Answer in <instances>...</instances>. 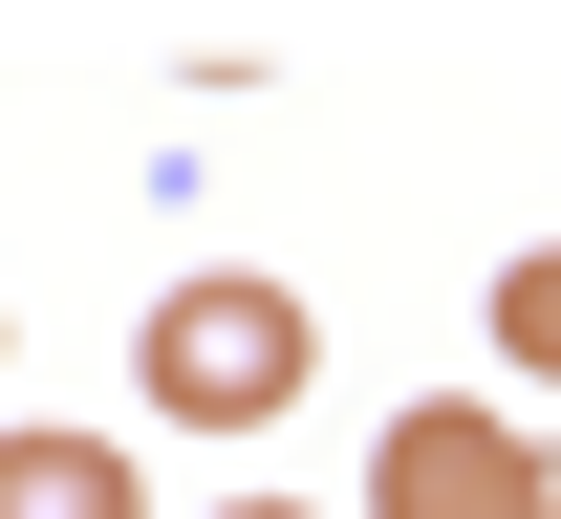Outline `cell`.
Segmentation results:
<instances>
[{
    "label": "cell",
    "instance_id": "1",
    "mask_svg": "<svg viewBox=\"0 0 561 519\" xmlns=\"http://www.w3.org/2000/svg\"><path fill=\"white\" fill-rule=\"evenodd\" d=\"M130 369H151V411H173V433H260V411H302V369H324V325H302L280 282H173Z\"/></svg>",
    "mask_w": 561,
    "mask_h": 519
},
{
    "label": "cell",
    "instance_id": "2",
    "mask_svg": "<svg viewBox=\"0 0 561 519\" xmlns=\"http://www.w3.org/2000/svg\"><path fill=\"white\" fill-rule=\"evenodd\" d=\"M367 519H561V454L518 411H476V390H411L389 454H367Z\"/></svg>",
    "mask_w": 561,
    "mask_h": 519
},
{
    "label": "cell",
    "instance_id": "3",
    "mask_svg": "<svg viewBox=\"0 0 561 519\" xmlns=\"http://www.w3.org/2000/svg\"><path fill=\"white\" fill-rule=\"evenodd\" d=\"M0 519H151L108 433H0Z\"/></svg>",
    "mask_w": 561,
    "mask_h": 519
},
{
    "label": "cell",
    "instance_id": "4",
    "mask_svg": "<svg viewBox=\"0 0 561 519\" xmlns=\"http://www.w3.org/2000/svg\"><path fill=\"white\" fill-rule=\"evenodd\" d=\"M496 347H518V390H561V238L496 260Z\"/></svg>",
    "mask_w": 561,
    "mask_h": 519
},
{
    "label": "cell",
    "instance_id": "5",
    "mask_svg": "<svg viewBox=\"0 0 561 519\" xmlns=\"http://www.w3.org/2000/svg\"><path fill=\"white\" fill-rule=\"evenodd\" d=\"M238 519H302V498H238Z\"/></svg>",
    "mask_w": 561,
    "mask_h": 519
}]
</instances>
